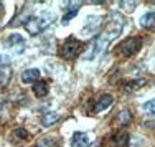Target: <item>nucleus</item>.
<instances>
[{
    "label": "nucleus",
    "instance_id": "nucleus-1",
    "mask_svg": "<svg viewBox=\"0 0 155 147\" xmlns=\"http://www.w3.org/2000/svg\"><path fill=\"white\" fill-rule=\"evenodd\" d=\"M54 15L51 12H43L36 17H30L27 22H25V30H27L30 35H38L41 33L50 23H53Z\"/></svg>",
    "mask_w": 155,
    "mask_h": 147
},
{
    "label": "nucleus",
    "instance_id": "nucleus-2",
    "mask_svg": "<svg viewBox=\"0 0 155 147\" xmlns=\"http://www.w3.org/2000/svg\"><path fill=\"white\" fill-rule=\"evenodd\" d=\"M83 50H84L83 43L78 42L76 38H73V36H71V38H68L60 46V56L64 58V60H73V58H76Z\"/></svg>",
    "mask_w": 155,
    "mask_h": 147
},
{
    "label": "nucleus",
    "instance_id": "nucleus-3",
    "mask_svg": "<svg viewBox=\"0 0 155 147\" xmlns=\"http://www.w3.org/2000/svg\"><path fill=\"white\" fill-rule=\"evenodd\" d=\"M140 46H142V38H140V36H134V38H129V40H125L124 43H120V46L117 51H119V55L129 58V56L137 53L140 50Z\"/></svg>",
    "mask_w": 155,
    "mask_h": 147
},
{
    "label": "nucleus",
    "instance_id": "nucleus-4",
    "mask_svg": "<svg viewBox=\"0 0 155 147\" xmlns=\"http://www.w3.org/2000/svg\"><path fill=\"white\" fill-rule=\"evenodd\" d=\"M109 147H127L129 145V134L125 131H120L117 134H114L109 141Z\"/></svg>",
    "mask_w": 155,
    "mask_h": 147
},
{
    "label": "nucleus",
    "instance_id": "nucleus-5",
    "mask_svg": "<svg viewBox=\"0 0 155 147\" xmlns=\"http://www.w3.org/2000/svg\"><path fill=\"white\" fill-rule=\"evenodd\" d=\"M5 46H13V48H17V51H21L25 46V40H23V36L18 35V33H12V35L5 40Z\"/></svg>",
    "mask_w": 155,
    "mask_h": 147
},
{
    "label": "nucleus",
    "instance_id": "nucleus-6",
    "mask_svg": "<svg viewBox=\"0 0 155 147\" xmlns=\"http://www.w3.org/2000/svg\"><path fill=\"white\" fill-rule=\"evenodd\" d=\"M91 144V137L84 132H76L71 139V147H87Z\"/></svg>",
    "mask_w": 155,
    "mask_h": 147
},
{
    "label": "nucleus",
    "instance_id": "nucleus-7",
    "mask_svg": "<svg viewBox=\"0 0 155 147\" xmlns=\"http://www.w3.org/2000/svg\"><path fill=\"white\" fill-rule=\"evenodd\" d=\"M38 78H40V69H36V68L25 69V71L21 73V81H23L25 84H30V83L38 81Z\"/></svg>",
    "mask_w": 155,
    "mask_h": 147
},
{
    "label": "nucleus",
    "instance_id": "nucleus-8",
    "mask_svg": "<svg viewBox=\"0 0 155 147\" xmlns=\"http://www.w3.org/2000/svg\"><path fill=\"white\" fill-rule=\"evenodd\" d=\"M79 7H81V3H78V2H69L68 5H66V10H68V12H66L64 17H63V25H68V22L78 13Z\"/></svg>",
    "mask_w": 155,
    "mask_h": 147
},
{
    "label": "nucleus",
    "instance_id": "nucleus-9",
    "mask_svg": "<svg viewBox=\"0 0 155 147\" xmlns=\"http://www.w3.org/2000/svg\"><path fill=\"white\" fill-rule=\"evenodd\" d=\"M110 104H112V96H110V94L99 96L97 102L94 104V111H96V112H101V111H104V109H107Z\"/></svg>",
    "mask_w": 155,
    "mask_h": 147
},
{
    "label": "nucleus",
    "instance_id": "nucleus-10",
    "mask_svg": "<svg viewBox=\"0 0 155 147\" xmlns=\"http://www.w3.org/2000/svg\"><path fill=\"white\" fill-rule=\"evenodd\" d=\"M140 25L143 28H155V12H149L140 17Z\"/></svg>",
    "mask_w": 155,
    "mask_h": 147
},
{
    "label": "nucleus",
    "instance_id": "nucleus-11",
    "mask_svg": "<svg viewBox=\"0 0 155 147\" xmlns=\"http://www.w3.org/2000/svg\"><path fill=\"white\" fill-rule=\"evenodd\" d=\"M33 93L38 98H43L48 94V83L46 81H36V84L33 86Z\"/></svg>",
    "mask_w": 155,
    "mask_h": 147
},
{
    "label": "nucleus",
    "instance_id": "nucleus-12",
    "mask_svg": "<svg viewBox=\"0 0 155 147\" xmlns=\"http://www.w3.org/2000/svg\"><path fill=\"white\" fill-rule=\"evenodd\" d=\"M130 119H132V116H130V112H129V111H120L119 114H117V117H116V122L125 126V124L130 122Z\"/></svg>",
    "mask_w": 155,
    "mask_h": 147
},
{
    "label": "nucleus",
    "instance_id": "nucleus-13",
    "mask_svg": "<svg viewBox=\"0 0 155 147\" xmlns=\"http://www.w3.org/2000/svg\"><path fill=\"white\" fill-rule=\"evenodd\" d=\"M56 121H58V114H51V112H46V114L41 117V124H43L45 127L51 126V124L56 122Z\"/></svg>",
    "mask_w": 155,
    "mask_h": 147
},
{
    "label": "nucleus",
    "instance_id": "nucleus-14",
    "mask_svg": "<svg viewBox=\"0 0 155 147\" xmlns=\"http://www.w3.org/2000/svg\"><path fill=\"white\" fill-rule=\"evenodd\" d=\"M143 112H147V114H155V99H150V101H147L145 104H143Z\"/></svg>",
    "mask_w": 155,
    "mask_h": 147
},
{
    "label": "nucleus",
    "instance_id": "nucleus-15",
    "mask_svg": "<svg viewBox=\"0 0 155 147\" xmlns=\"http://www.w3.org/2000/svg\"><path fill=\"white\" fill-rule=\"evenodd\" d=\"M13 137H15V141H23V139L28 137V132L25 129H17L13 132Z\"/></svg>",
    "mask_w": 155,
    "mask_h": 147
},
{
    "label": "nucleus",
    "instance_id": "nucleus-16",
    "mask_svg": "<svg viewBox=\"0 0 155 147\" xmlns=\"http://www.w3.org/2000/svg\"><path fill=\"white\" fill-rule=\"evenodd\" d=\"M142 84H143V79H137V81H132V83H129L127 89H135V88H140Z\"/></svg>",
    "mask_w": 155,
    "mask_h": 147
},
{
    "label": "nucleus",
    "instance_id": "nucleus-17",
    "mask_svg": "<svg viewBox=\"0 0 155 147\" xmlns=\"http://www.w3.org/2000/svg\"><path fill=\"white\" fill-rule=\"evenodd\" d=\"M120 7H122V8H127V10H130V12H132V10L135 8V2H130V3H129V2H120Z\"/></svg>",
    "mask_w": 155,
    "mask_h": 147
},
{
    "label": "nucleus",
    "instance_id": "nucleus-18",
    "mask_svg": "<svg viewBox=\"0 0 155 147\" xmlns=\"http://www.w3.org/2000/svg\"><path fill=\"white\" fill-rule=\"evenodd\" d=\"M8 63H10L8 56H3V55H0V65H8Z\"/></svg>",
    "mask_w": 155,
    "mask_h": 147
},
{
    "label": "nucleus",
    "instance_id": "nucleus-19",
    "mask_svg": "<svg viewBox=\"0 0 155 147\" xmlns=\"http://www.w3.org/2000/svg\"><path fill=\"white\" fill-rule=\"evenodd\" d=\"M38 147H54V145H51V142H48V141H43L38 144Z\"/></svg>",
    "mask_w": 155,
    "mask_h": 147
},
{
    "label": "nucleus",
    "instance_id": "nucleus-20",
    "mask_svg": "<svg viewBox=\"0 0 155 147\" xmlns=\"http://www.w3.org/2000/svg\"><path fill=\"white\" fill-rule=\"evenodd\" d=\"M2 10H3V5H2V3H0V12H2Z\"/></svg>",
    "mask_w": 155,
    "mask_h": 147
},
{
    "label": "nucleus",
    "instance_id": "nucleus-21",
    "mask_svg": "<svg viewBox=\"0 0 155 147\" xmlns=\"http://www.w3.org/2000/svg\"><path fill=\"white\" fill-rule=\"evenodd\" d=\"M94 147H99V145H94Z\"/></svg>",
    "mask_w": 155,
    "mask_h": 147
}]
</instances>
